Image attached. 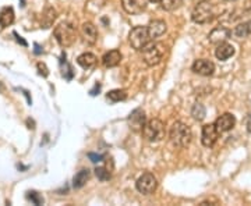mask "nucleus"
I'll return each instance as SVG.
<instances>
[{"label":"nucleus","mask_w":251,"mask_h":206,"mask_svg":"<svg viewBox=\"0 0 251 206\" xmlns=\"http://www.w3.org/2000/svg\"><path fill=\"white\" fill-rule=\"evenodd\" d=\"M193 138L191 128L181 123V121H175L169 130V139L173 146L176 148H187Z\"/></svg>","instance_id":"f257e3e1"},{"label":"nucleus","mask_w":251,"mask_h":206,"mask_svg":"<svg viewBox=\"0 0 251 206\" xmlns=\"http://www.w3.org/2000/svg\"><path fill=\"white\" fill-rule=\"evenodd\" d=\"M216 17V9L209 1H198L191 11V20L196 24H208Z\"/></svg>","instance_id":"f03ea898"},{"label":"nucleus","mask_w":251,"mask_h":206,"mask_svg":"<svg viewBox=\"0 0 251 206\" xmlns=\"http://www.w3.org/2000/svg\"><path fill=\"white\" fill-rule=\"evenodd\" d=\"M53 35L56 38V41L59 42V45L63 46V47H69L77 39V29L72 23L64 21V23H60L57 27L54 28Z\"/></svg>","instance_id":"7ed1b4c3"},{"label":"nucleus","mask_w":251,"mask_h":206,"mask_svg":"<svg viewBox=\"0 0 251 206\" xmlns=\"http://www.w3.org/2000/svg\"><path fill=\"white\" fill-rule=\"evenodd\" d=\"M165 134H166L165 123L159 118H152L147 121L143 128L144 138L150 142H159L165 138Z\"/></svg>","instance_id":"20e7f679"},{"label":"nucleus","mask_w":251,"mask_h":206,"mask_svg":"<svg viewBox=\"0 0 251 206\" xmlns=\"http://www.w3.org/2000/svg\"><path fill=\"white\" fill-rule=\"evenodd\" d=\"M165 56V46L159 42H150L143 49V60L144 63L150 67H155L161 63Z\"/></svg>","instance_id":"39448f33"},{"label":"nucleus","mask_w":251,"mask_h":206,"mask_svg":"<svg viewBox=\"0 0 251 206\" xmlns=\"http://www.w3.org/2000/svg\"><path fill=\"white\" fill-rule=\"evenodd\" d=\"M128 41H130V45L133 46V49L138 50V52H143L144 47L148 45L150 42H152L150 32H148V28L141 27V25L134 27L130 31Z\"/></svg>","instance_id":"423d86ee"},{"label":"nucleus","mask_w":251,"mask_h":206,"mask_svg":"<svg viewBox=\"0 0 251 206\" xmlns=\"http://www.w3.org/2000/svg\"><path fill=\"white\" fill-rule=\"evenodd\" d=\"M137 191L143 195H151L156 191L158 187V180L153 176L152 173H144L143 176H140L137 183H135Z\"/></svg>","instance_id":"0eeeda50"},{"label":"nucleus","mask_w":251,"mask_h":206,"mask_svg":"<svg viewBox=\"0 0 251 206\" xmlns=\"http://www.w3.org/2000/svg\"><path fill=\"white\" fill-rule=\"evenodd\" d=\"M221 133L218 131L215 123L214 124H205L202 127V131H201V142L205 148H212L218 141Z\"/></svg>","instance_id":"6e6552de"},{"label":"nucleus","mask_w":251,"mask_h":206,"mask_svg":"<svg viewBox=\"0 0 251 206\" xmlns=\"http://www.w3.org/2000/svg\"><path fill=\"white\" fill-rule=\"evenodd\" d=\"M128 127L130 130H133L134 133H143V128L145 126V113L143 109H135L131 112V114L128 116Z\"/></svg>","instance_id":"1a4fd4ad"},{"label":"nucleus","mask_w":251,"mask_h":206,"mask_svg":"<svg viewBox=\"0 0 251 206\" xmlns=\"http://www.w3.org/2000/svg\"><path fill=\"white\" fill-rule=\"evenodd\" d=\"M232 36V31L229 28L226 27H216L214 28L209 35H208V41L212 44V45H219V44H224V42H227Z\"/></svg>","instance_id":"9d476101"},{"label":"nucleus","mask_w":251,"mask_h":206,"mask_svg":"<svg viewBox=\"0 0 251 206\" xmlns=\"http://www.w3.org/2000/svg\"><path fill=\"white\" fill-rule=\"evenodd\" d=\"M191 70L198 74V75H202V77H209L212 75L215 71V64L212 63L211 60H206V59H198L193 63Z\"/></svg>","instance_id":"9b49d317"},{"label":"nucleus","mask_w":251,"mask_h":206,"mask_svg":"<svg viewBox=\"0 0 251 206\" xmlns=\"http://www.w3.org/2000/svg\"><path fill=\"white\" fill-rule=\"evenodd\" d=\"M215 126L221 134L227 133V131L233 130L234 126H236V117L232 113H224L216 118Z\"/></svg>","instance_id":"f8f14e48"},{"label":"nucleus","mask_w":251,"mask_h":206,"mask_svg":"<svg viewBox=\"0 0 251 206\" xmlns=\"http://www.w3.org/2000/svg\"><path fill=\"white\" fill-rule=\"evenodd\" d=\"M150 0H122V6L128 14H140L147 9Z\"/></svg>","instance_id":"ddd939ff"},{"label":"nucleus","mask_w":251,"mask_h":206,"mask_svg":"<svg viewBox=\"0 0 251 206\" xmlns=\"http://www.w3.org/2000/svg\"><path fill=\"white\" fill-rule=\"evenodd\" d=\"M81 36L84 38V41H85L87 44L94 45V44H97V41H98V29H97V27H95L92 23L87 21V23H84V24L81 25Z\"/></svg>","instance_id":"4468645a"},{"label":"nucleus","mask_w":251,"mask_h":206,"mask_svg":"<svg viewBox=\"0 0 251 206\" xmlns=\"http://www.w3.org/2000/svg\"><path fill=\"white\" fill-rule=\"evenodd\" d=\"M147 28H148V32H150V36H151L152 41L161 38L162 35H165V32L168 31L166 23L162 21V20H153V21H151V23L148 24V27Z\"/></svg>","instance_id":"2eb2a0df"},{"label":"nucleus","mask_w":251,"mask_h":206,"mask_svg":"<svg viewBox=\"0 0 251 206\" xmlns=\"http://www.w3.org/2000/svg\"><path fill=\"white\" fill-rule=\"evenodd\" d=\"M234 46L230 45V44H227V42H224V44H219V45H216L215 49V56L218 60H221V62H226V60H229L232 56H234Z\"/></svg>","instance_id":"dca6fc26"},{"label":"nucleus","mask_w":251,"mask_h":206,"mask_svg":"<svg viewBox=\"0 0 251 206\" xmlns=\"http://www.w3.org/2000/svg\"><path fill=\"white\" fill-rule=\"evenodd\" d=\"M122 59H123V56H122V53H120V50L113 49V50H109L108 53L103 54V57H102V63H103L105 67H108V69H113V67H116V66L120 64Z\"/></svg>","instance_id":"f3484780"},{"label":"nucleus","mask_w":251,"mask_h":206,"mask_svg":"<svg viewBox=\"0 0 251 206\" xmlns=\"http://www.w3.org/2000/svg\"><path fill=\"white\" fill-rule=\"evenodd\" d=\"M97 63H98V57L94 53L87 52V53H82L77 57V64L81 66L82 69H85V70H90L92 67H95Z\"/></svg>","instance_id":"a211bd4d"},{"label":"nucleus","mask_w":251,"mask_h":206,"mask_svg":"<svg viewBox=\"0 0 251 206\" xmlns=\"http://www.w3.org/2000/svg\"><path fill=\"white\" fill-rule=\"evenodd\" d=\"M14 23V10L13 7H3L0 10V27L7 28Z\"/></svg>","instance_id":"6ab92c4d"},{"label":"nucleus","mask_w":251,"mask_h":206,"mask_svg":"<svg viewBox=\"0 0 251 206\" xmlns=\"http://www.w3.org/2000/svg\"><path fill=\"white\" fill-rule=\"evenodd\" d=\"M90 177L91 171L88 169H82V170H80L74 176V179H73V187L74 188H82L87 184V181L90 180Z\"/></svg>","instance_id":"aec40b11"},{"label":"nucleus","mask_w":251,"mask_h":206,"mask_svg":"<svg viewBox=\"0 0 251 206\" xmlns=\"http://www.w3.org/2000/svg\"><path fill=\"white\" fill-rule=\"evenodd\" d=\"M233 35L236 38H247L251 35V20L250 21H244L240 23L239 25H236L233 29Z\"/></svg>","instance_id":"412c9836"},{"label":"nucleus","mask_w":251,"mask_h":206,"mask_svg":"<svg viewBox=\"0 0 251 206\" xmlns=\"http://www.w3.org/2000/svg\"><path fill=\"white\" fill-rule=\"evenodd\" d=\"M54 18H56V10L52 9V7H48V9L44 11V14H42V21H41L42 27L44 28L50 27V25H52V23L54 21Z\"/></svg>","instance_id":"4be33fe9"},{"label":"nucleus","mask_w":251,"mask_h":206,"mask_svg":"<svg viewBox=\"0 0 251 206\" xmlns=\"http://www.w3.org/2000/svg\"><path fill=\"white\" fill-rule=\"evenodd\" d=\"M191 116L197 121H202L206 116V109L202 103H196L191 109Z\"/></svg>","instance_id":"5701e85b"},{"label":"nucleus","mask_w":251,"mask_h":206,"mask_svg":"<svg viewBox=\"0 0 251 206\" xmlns=\"http://www.w3.org/2000/svg\"><path fill=\"white\" fill-rule=\"evenodd\" d=\"M108 100H110L112 103H117V102H122L127 99V92L125 90H113L109 92L106 95Z\"/></svg>","instance_id":"b1692460"},{"label":"nucleus","mask_w":251,"mask_h":206,"mask_svg":"<svg viewBox=\"0 0 251 206\" xmlns=\"http://www.w3.org/2000/svg\"><path fill=\"white\" fill-rule=\"evenodd\" d=\"M183 4V0H162L161 7L165 11H175Z\"/></svg>","instance_id":"393cba45"},{"label":"nucleus","mask_w":251,"mask_h":206,"mask_svg":"<svg viewBox=\"0 0 251 206\" xmlns=\"http://www.w3.org/2000/svg\"><path fill=\"white\" fill-rule=\"evenodd\" d=\"M95 176H97L100 181H108V180L112 177L110 171H109L106 167H103V166H99V167L95 169Z\"/></svg>","instance_id":"a878e982"},{"label":"nucleus","mask_w":251,"mask_h":206,"mask_svg":"<svg viewBox=\"0 0 251 206\" xmlns=\"http://www.w3.org/2000/svg\"><path fill=\"white\" fill-rule=\"evenodd\" d=\"M27 198L34 204V205H42V204H44V198H42V195H39L35 191H29L27 194Z\"/></svg>","instance_id":"bb28decb"},{"label":"nucleus","mask_w":251,"mask_h":206,"mask_svg":"<svg viewBox=\"0 0 251 206\" xmlns=\"http://www.w3.org/2000/svg\"><path fill=\"white\" fill-rule=\"evenodd\" d=\"M36 67H38L41 75H44V77H48V75H49V71H48V69H46V66L44 63H38L36 64Z\"/></svg>","instance_id":"cd10ccee"},{"label":"nucleus","mask_w":251,"mask_h":206,"mask_svg":"<svg viewBox=\"0 0 251 206\" xmlns=\"http://www.w3.org/2000/svg\"><path fill=\"white\" fill-rule=\"evenodd\" d=\"M88 156H90V159L92 161H94V163H98V161H102V159H103V156H102V155H95V153H90Z\"/></svg>","instance_id":"c85d7f7f"},{"label":"nucleus","mask_w":251,"mask_h":206,"mask_svg":"<svg viewBox=\"0 0 251 206\" xmlns=\"http://www.w3.org/2000/svg\"><path fill=\"white\" fill-rule=\"evenodd\" d=\"M246 127H247V131L251 134V114H249L247 120H246Z\"/></svg>","instance_id":"c756f323"},{"label":"nucleus","mask_w":251,"mask_h":206,"mask_svg":"<svg viewBox=\"0 0 251 206\" xmlns=\"http://www.w3.org/2000/svg\"><path fill=\"white\" fill-rule=\"evenodd\" d=\"M150 1H153V3H161L162 0H150Z\"/></svg>","instance_id":"7c9ffc66"},{"label":"nucleus","mask_w":251,"mask_h":206,"mask_svg":"<svg viewBox=\"0 0 251 206\" xmlns=\"http://www.w3.org/2000/svg\"><path fill=\"white\" fill-rule=\"evenodd\" d=\"M198 1H209V0H198Z\"/></svg>","instance_id":"2f4dec72"},{"label":"nucleus","mask_w":251,"mask_h":206,"mask_svg":"<svg viewBox=\"0 0 251 206\" xmlns=\"http://www.w3.org/2000/svg\"><path fill=\"white\" fill-rule=\"evenodd\" d=\"M226 1H232V0H226Z\"/></svg>","instance_id":"473e14b6"}]
</instances>
